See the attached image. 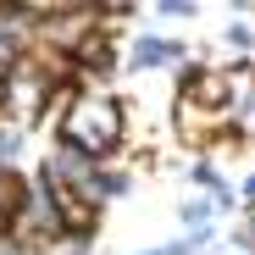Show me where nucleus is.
Instances as JSON below:
<instances>
[{
  "mask_svg": "<svg viewBox=\"0 0 255 255\" xmlns=\"http://www.w3.org/2000/svg\"><path fill=\"white\" fill-rule=\"evenodd\" d=\"M56 133H61V150H78V155H89V161L117 155V144H122V133H128L122 100L106 95V89H95V83H78V89L61 95Z\"/></svg>",
  "mask_w": 255,
  "mask_h": 255,
  "instance_id": "obj_1",
  "label": "nucleus"
},
{
  "mask_svg": "<svg viewBox=\"0 0 255 255\" xmlns=\"http://www.w3.org/2000/svg\"><path fill=\"white\" fill-rule=\"evenodd\" d=\"M39 39V6H0V72L17 67Z\"/></svg>",
  "mask_w": 255,
  "mask_h": 255,
  "instance_id": "obj_3",
  "label": "nucleus"
},
{
  "mask_svg": "<svg viewBox=\"0 0 255 255\" xmlns=\"http://www.w3.org/2000/svg\"><path fill=\"white\" fill-rule=\"evenodd\" d=\"M239 194H244V205H250V211H255V178H250V183H244V189H239Z\"/></svg>",
  "mask_w": 255,
  "mask_h": 255,
  "instance_id": "obj_13",
  "label": "nucleus"
},
{
  "mask_svg": "<svg viewBox=\"0 0 255 255\" xmlns=\"http://www.w3.org/2000/svg\"><path fill=\"white\" fill-rule=\"evenodd\" d=\"M133 72H150V67H166V61H183V45H172V39H155V33H139L133 45H128L122 56Z\"/></svg>",
  "mask_w": 255,
  "mask_h": 255,
  "instance_id": "obj_4",
  "label": "nucleus"
},
{
  "mask_svg": "<svg viewBox=\"0 0 255 255\" xmlns=\"http://www.w3.org/2000/svg\"><path fill=\"white\" fill-rule=\"evenodd\" d=\"M233 133H239V139H255V95L233 111Z\"/></svg>",
  "mask_w": 255,
  "mask_h": 255,
  "instance_id": "obj_7",
  "label": "nucleus"
},
{
  "mask_svg": "<svg viewBox=\"0 0 255 255\" xmlns=\"http://www.w3.org/2000/svg\"><path fill=\"white\" fill-rule=\"evenodd\" d=\"M28 200V183L17 178V166H0V217H17Z\"/></svg>",
  "mask_w": 255,
  "mask_h": 255,
  "instance_id": "obj_5",
  "label": "nucleus"
},
{
  "mask_svg": "<svg viewBox=\"0 0 255 255\" xmlns=\"http://www.w3.org/2000/svg\"><path fill=\"white\" fill-rule=\"evenodd\" d=\"M205 217H211V200H183V222H189L194 233L205 228Z\"/></svg>",
  "mask_w": 255,
  "mask_h": 255,
  "instance_id": "obj_8",
  "label": "nucleus"
},
{
  "mask_svg": "<svg viewBox=\"0 0 255 255\" xmlns=\"http://www.w3.org/2000/svg\"><path fill=\"white\" fill-rule=\"evenodd\" d=\"M0 255H33L22 239H11V233H0Z\"/></svg>",
  "mask_w": 255,
  "mask_h": 255,
  "instance_id": "obj_10",
  "label": "nucleus"
},
{
  "mask_svg": "<svg viewBox=\"0 0 255 255\" xmlns=\"http://www.w3.org/2000/svg\"><path fill=\"white\" fill-rule=\"evenodd\" d=\"M239 244H250V250H255V211H250V228L239 233Z\"/></svg>",
  "mask_w": 255,
  "mask_h": 255,
  "instance_id": "obj_12",
  "label": "nucleus"
},
{
  "mask_svg": "<svg viewBox=\"0 0 255 255\" xmlns=\"http://www.w3.org/2000/svg\"><path fill=\"white\" fill-rule=\"evenodd\" d=\"M17 150H22V128H11V122H6V128H0V166H11V161H17Z\"/></svg>",
  "mask_w": 255,
  "mask_h": 255,
  "instance_id": "obj_6",
  "label": "nucleus"
},
{
  "mask_svg": "<svg viewBox=\"0 0 255 255\" xmlns=\"http://www.w3.org/2000/svg\"><path fill=\"white\" fill-rule=\"evenodd\" d=\"M56 89H61V83H56L45 67H39V61H33V50H28L17 67L0 72V117H11V128H22L28 117L45 111V100H50Z\"/></svg>",
  "mask_w": 255,
  "mask_h": 255,
  "instance_id": "obj_2",
  "label": "nucleus"
},
{
  "mask_svg": "<svg viewBox=\"0 0 255 255\" xmlns=\"http://www.w3.org/2000/svg\"><path fill=\"white\" fill-rule=\"evenodd\" d=\"M228 45H233V50H250V28H244V22L228 28Z\"/></svg>",
  "mask_w": 255,
  "mask_h": 255,
  "instance_id": "obj_9",
  "label": "nucleus"
},
{
  "mask_svg": "<svg viewBox=\"0 0 255 255\" xmlns=\"http://www.w3.org/2000/svg\"><path fill=\"white\" fill-rule=\"evenodd\" d=\"M144 255H189L183 244H161V250H144Z\"/></svg>",
  "mask_w": 255,
  "mask_h": 255,
  "instance_id": "obj_11",
  "label": "nucleus"
}]
</instances>
